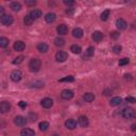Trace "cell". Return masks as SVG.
Wrapping results in <instances>:
<instances>
[{"mask_svg": "<svg viewBox=\"0 0 136 136\" xmlns=\"http://www.w3.org/2000/svg\"><path fill=\"white\" fill-rule=\"evenodd\" d=\"M122 117L124 119H128V120L134 119L136 117V112L132 107H127V108H124L122 111Z\"/></svg>", "mask_w": 136, "mask_h": 136, "instance_id": "6da1fadb", "label": "cell"}, {"mask_svg": "<svg viewBox=\"0 0 136 136\" xmlns=\"http://www.w3.org/2000/svg\"><path fill=\"white\" fill-rule=\"evenodd\" d=\"M40 65H42V63L38 59H32L29 63V68L32 72H37L40 69Z\"/></svg>", "mask_w": 136, "mask_h": 136, "instance_id": "7a4b0ae2", "label": "cell"}, {"mask_svg": "<svg viewBox=\"0 0 136 136\" xmlns=\"http://www.w3.org/2000/svg\"><path fill=\"white\" fill-rule=\"evenodd\" d=\"M0 21H1V24L4 25V26H11L13 24V16H11V15H8V14H4L1 18H0Z\"/></svg>", "mask_w": 136, "mask_h": 136, "instance_id": "3957f363", "label": "cell"}, {"mask_svg": "<svg viewBox=\"0 0 136 136\" xmlns=\"http://www.w3.org/2000/svg\"><path fill=\"white\" fill-rule=\"evenodd\" d=\"M67 58H68V54L65 51H58L56 54H55V60L58 62H60V63L65 62L67 60Z\"/></svg>", "mask_w": 136, "mask_h": 136, "instance_id": "277c9868", "label": "cell"}, {"mask_svg": "<svg viewBox=\"0 0 136 136\" xmlns=\"http://www.w3.org/2000/svg\"><path fill=\"white\" fill-rule=\"evenodd\" d=\"M22 78V73L20 70H14L11 73V80L13 82H19Z\"/></svg>", "mask_w": 136, "mask_h": 136, "instance_id": "5b68a950", "label": "cell"}, {"mask_svg": "<svg viewBox=\"0 0 136 136\" xmlns=\"http://www.w3.org/2000/svg\"><path fill=\"white\" fill-rule=\"evenodd\" d=\"M14 123L17 127H25L27 124V119L22 116H16L14 118Z\"/></svg>", "mask_w": 136, "mask_h": 136, "instance_id": "8992f818", "label": "cell"}, {"mask_svg": "<svg viewBox=\"0 0 136 136\" xmlns=\"http://www.w3.org/2000/svg\"><path fill=\"white\" fill-rule=\"evenodd\" d=\"M61 97L65 100H70L73 97V92L70 89H64L63 92L61 93Z\"/></svg>", "mask_w": 136, "mask_h": 136, "instance_id": "52a82bcc", "label": "cell"}, {"mask_svg": "<svg viewBox=\"0 0 136 136\" xmlns=\"http://www.w3.org/2000/svg\"><path fill=\"white\" fill-rule=\"evenodd\" d=\"M40 104L43 107L45 108H50L52 105H53V100L50 99V98H44L42 101H40Z\"/></svg>", "mask_w": 136, "mask_h": 136, "instance_id": "ba28073f", "label": "cell"}, {"mask_svg": "<svg viewBox=\"0 0 136 136\" xmlns=\"http://www.w3.org/2000/svg\"><path fill=\"white\" fill-rule=\"evenodd\" d=\"M29 15H30V17H31L33 20H35V19H38L39 17H42L43 13H42V11H40V10H38V9H34V10L31 11Z\"/></svg>", "mask_w": 136, "mask_h": 136, "instance_id": "9c48e42d", "label": "cell"}, {"mask_svg": "<svg viewBox=\"0 0 136 136\" xmlns=\"http://www.w3.org/2000/svg\"><path fill=\"white\" fill-rule=\"evenodd\" d=\"M65 127L69 130H74L77 128V121L74 119H67L65 121Z\"/></svg>", "mask_w": 136, "mask_h": 136, "instance_id": "30bf717a", "label": "cell"}, {"mask_svg": "<svg viewBox=\"0 0 136 136\" xmlns=\"http://www.w3.org/2000/svg\"><path fill=\"white\" fill-rule=\"evenodd\" d=\"M11 110V104L6 101H2L1 103H0V112L1 113H8L9 111Z\"/></svg>", "mask_w": 136, "mask_h": 136, "instance_id": "8fae6325", "label": "cell"}, {"mask_svg": "<svg viewBox=\"0 0 136 136\" xmlns=\"http://www.w3.org/2000/svg\"><path fill=\"white\" fill-rule=\"evenodd\" d=\"M56 31H58V33L60 35H66L68 33V27L66 25H60V26H58V28H56Z\"/></svg>", "mask_w": 136, "mask_h": 136, "instance_id": "7c38bea8", "label": "cell"}, {"mask_svg": "<svg viewBox=\"0 0 136 136\" xmlns=\"http://www.w3.org/2000/svg\"><path fill=\"white\" fill-rule=\"evenodd\" d=\"M26 48V45L24 42H21V40H17L15 44H14V50L15 51H22Z\"/></svg>", "mask_w": 136, "mask_h": 136, "instance_id": "4fadbf2b", "label": "cell"}, {"mask_svg": "<svg viewBox=\"0 0 136 136\" xmlns=\"http://www.w3.org/2000/svg\"><path fill=\"white\" fill-rule=\"evenodd\" d=\"M127 22H126V20H123V19H121V18H119V19H117L116 20V27L119 29V30H124L127 28Z\"/></svg>", "mask_w": 136, "mask_h": 136, "instance_id": "5bb4252c", "label": "cell"}, {"mask_svg": "<svg viewBox=\"0 0 136 136\" xmlns=\"http://www.w3.org/2000/svg\"><path fill=\"white\" fill-rule=\"evenodd\" d=\"M49 47H48V45L46 43H39L37 45V50L40 52V53H46L48 51Z\"/></svg>", "mask_w": 136, "mask_h": 136, "instance_id": "9a60e30c", "label": "cell"}, {"mask_svg": "<svg viewBox=\"0 0 136 136\" xmlns=\"http://www.w3.org/2000/svg\"><path fill=\"white\" fill-rule=\"evenodd\" d=\"M83 30L80 29V28H76L72 30V36L76 37V38H81L83 36Z\"/></svg>", "mask_w": 136, "mask_h": 136, "instance_id": "2e32d148", "label": "cell"}, {"mask_svg": "<svg viewBox=\"0 0 136 136\" xmlns=\"http://www.w3.org/2000/svg\"><path fill=\"white\" fill-rule=\"evenodd\" d=\"M92 37L95 42H100V40H102V38H103V34H102V32H100V31H95L93 33Z\"/></svg>", "mask_w": 136, "mask_h": 136, "instance_id": "e0dca14e", "label": "cell"}, {"mask_svg": "<svg viewBox=\"0 0 136 136\" xmlns=\"http://www.w3.org/2000/svg\"><path fill=\"white\" fill-rule=\"evenodd\" d=\"M79 123H80V126L83 127V128L87 127L88 123H89L88 118H87L86 116H80V117H79Z\"/></svg>", "mask_w": 136, "mask_h": 136, "instance_id": "ac0fdd59", "label": "cell"}, {"mask_svg": "<svg viewBox=\"0 0 136 136\" xmlns=\"http://www.w3.org/2000/svg\"><path fill=\"white\" fill-rule=\"evenodd\" d=\"M121 102H122V99H121L120 97H114V98L111 100L110 104H111L112 106H118V105L121 104Z\"/></svg>", "mask_w": 136, "mask_h": 136, "instance_id": "d6986e66", "label": "cell"}, {"mask_svg": "<svg viewBox=\"0 0 136 136\" xmlns=\"http://www.w3.org/2000/svg\"><path fill=\"white\" fill-rule=\"evenodd\" d=\"M56 18V15L54 13H48L46 16H45V20H46L48 24H51V22H53Z\"/></svg>", "mask_w": 136, "mask_h": 136, "instance_id": "ffe728a7", "label": "cell"}, {"mask_svg": "<svg viewBox=\"0 0 136 136\" xmlns=\"http://www.w3.org/2000/svg\"><path fill=\"white\" fill-rule=\"evenodd\" d=\"M20 134L22 135V136H33L34 134H35V132H34L33 130H31V129H24V130H21V132H20Z\"/></svg>", "mask_w": 136, "mask_h": 136, "instance_id": "44dd1931", "label": "cell"}, {"mask_svg": "<svg viewBox=\"0 0 136 136\" xmlns=\"http://www.w3.org/2000/svg\"><path fill=\"white\" fill-rule=\"evenodd\" d=\"M83 99H84L85 102H92V101H94V99H95V95L92 94V93H86V94L83 96Z\"/></svg>", "mask_w": 136, "mask_h": 136, "instance_id": "7402d4cb", "label": "cell"}, {"mask_svg": "<svg viewBox=\"0 0 136 136\" xmlns=\"http://www.w3.org/2000/svg\"><path fill=\"white\" fill-rule=\"evenodd\" d=\"M54 45L56 47H63L65 45V39L62 38V37H56L54 39Z\"/></svg>", "mask_w": 136, "mask_h": 136, "instance_id": "603a6c76", "label": "cell"}, {"mask_svg": "<svg viewBox=\"0 0 136 136\" xmlns=\"http://www.w3.org/2000/svg\"><path fill=\"white\" fill-rule=\"evenodd\" d=\"M10 8L12 9L14 12H18V11H20V9H21V4H20L19 2H17V1H15V2H12V3H11Z\"/></svg>", "mask_w": 136, "mask_h": 136, "instance_id": "cb8c5ba5", "label": "cell"}, {"mask_svg": "<svg viewBox=\"0 0 136 136\" xmlns=\"http://www.w3.org/2000/svg\"><path fill=\"white\" fill-rule=\"evenodd\" d=\"M110 14H111V11H110V10H105L104 12H102V13H101V15H100L101 20L106 21V20L108 19V17H110Z\"/></svg>", "mask_w": 136, "mask_h": 136, "instance_id": "d4e9b609", "label": "cell"}, {"mask_svg": "<svg viewBox=\"0 0 136 136\" xmlns=\"http://www.w3.org/2000/svg\"><path fill=\"white\" fill-rule=\"evenodd\" d=\"M38 128H39L40 131L45 132V131H47V130H48V128H49V123H48L47 121H42V122L38 124Z\"/></svg>", "mask_w": 136, "mask_h": 136, "instance_id": "484cf974", "label": "cell"}, {"mask_svg": "<svg viewBox=\"0 0 136 136\" xmlns=\"http://www.w3.org/2000/svg\"><path fill=\"white\" fill-rule=\"evenodd\" d=\"M70 51L74 54H79V53H81V47L80 46H78V45H72V46L70 47Z\"/></svg>", "mask_w": 136, "mask_h": 136, "instance_id": "4316f807", "label": "cell"}, {"mask_svg": "<svg viewBox=\"0 0 136 136\" xmlns=\"http://www.w3.org/2000/svg\"><path fill=\"white\" fill-rule=\"evenodd\" d=\"M95 53V49L94 47H88L86 52H85V56H87V58H90V56H93Z\"/></svg>", "mask_w": 136, "mask_h": 136, "instance_id": "83f0119b", "label": "cell"}, {"mask_svg": "<svg viewBox=\"0 0 136 136\" xmlns=\"http://www.w3.org/2000/svg\"><path fill=\"white\" fill-rule=\"evenodd\" d=\"M24 56H22V55H20V56H17V58H15L14 60H13V64L14 65H19V64H21L22 62H24Z\"/></svg>", "mask_w": 136, "mask_h": 136, "instance_id": "f1b7e54d", "label": "cell"}, {"mask_svg": "<svg viewBox=\"0 0 136 136\" xmlns=\"http://www.w3.org/2000/svg\"><path fill=\"white\" fill-rule=\"evenodd\" d=\"M8 45H9V39L8 38H5V37H1V38H0V47L5 48Z\"/></svg>", "mask_w": 136, "mask_h": 136, "instance_id": "f546056e", "label": "cell"}, {"mask_svg": "<svg viewBox=\"0 0 136 136\" xmlns=\"http://www.w3.org/2000/svg\"><path fill=\"white\" fill-rule=\"evenodd\" d=\"M74 81V78L72 76H68L66 78H63L60 80V82H73Z\"/></svg>", "mask_w": 136, "mask_h": 136, "instance_id": "4dcf8cb0", "label": "cell"}, {"mask_svg": "<svg viewBox=\"0 0 136 136\" xmlns=\"http://www.w3.org/2000/svg\"><path fill=\"white\" fill-rule=\"evenodd\" d=\"M24 22H25V25H26V26H31V25H32V22H33V19L30 17V15H28V16L25 17Z\"/></svg>", "mask_w": 136, "mask_h": 136, "instance_id": "1f68e13d", "label": "cell"}, {"mask_svg": "<svg viewBox=\"0 0 136 136\" xmlns=\"http://www.w3.org/2000/svg\"><path fill=\"white\" fill-rule=\"evenodd\" d=\"M121 50H122V47L120 46V45H116V46L113 47V51H114L116 54L120 53V52H121Z\"/></svg>", "mask_w": 136, "mask_h": 136, "instance_id": "d6a6232c", "label": "cell"}, {"mask_svg": "<svg viewBox=\"0 0 136 136\" xmlns=\"http://www.w3.org/2000/svg\"><path fill=\"white\" fill-rule=\"evenodd\" d=\"M129 59H127V58H123V59H121V60H119V66H124V65H128L129 64Z\"/></svg>", "mask_w": 136, "mask_h": 136, "instance_id": "836d02e7", "label": "cell"}, {"mask_svg": "<svg viewBox=\"0 0 136 136\" xmlns=\"http://www.w3.org/2000/svg\"><path fill=\"white\" fill-rule=\"evenodd\" d=\"M25 3L28 6H34L36 4V0H25Z\"/></svg>", "mask_w": 136, "mask_h": 136, "instance_id": "e575fe53", "label": "cell"}, {"mask_svg": "<svg viewBox=\"0 0 136 136\" xmlns=\"http://www.w3.org/2000/svg\"><path fill=\"white\" fill-rule=\"evenodd\" d=\"M28 119H30V121L33 122V121H35V120L37 119V115H36V114H33V113H30Z\"/></svg>", "mask_w": 136, "mask_h": 136, "instance_id": "d590c367", "label": "cell"}, {"mask_svg": "<svg viewBox=\"0 0 136 136\" xmlns=\"http://www.w3.org/2000/svg\"><path fill=\"white\" fill-rule=\"evenodd\" d=\"M64 4L67 6H72L74 4V0H64Z\"/></svg>", "mask_w": 136, "mask_h": 136, "instance_id": "8d00e7d4", "label": "cell"}, {"mask_svg": "<svg viewBox=\"0 0 136 136\" xmlns=\"http://www.w3.org/2000/svg\"><path fill=\"white\" fill-rule=\"evenodd\" d=\"M127 102H130V103H136V98L134 97H127Z\"/></svg>", "mask_w": 136, "mask_h": 136, "instance_id": "74e56055", "label": "cell"}, {"mask_svg": "<svg viewBox=\"0 0 136 136\" xmlns=\"http://www.w3.org/2000/svg\"><path fill=\"white\" fill-rule=\"evenodd\" d=\"M111 37L114 38V39L118 38V37H119V33H118V32H112V33H111Z\"/></svg>", "mask_w": 136, "mask_h": 136, "instance_id": "f35d334b", "label": "cell"}, {"mask_svg": "<svg viewBox=\"0 0 136 136\" xmlns=\"http://www.w3.org/2000/svg\"><path fill=\"white\" fill-rule=\"evenodd\" d=\"M18 105H19L21 108H26V107H27V103H26L25 101H20L19 103H18Z\"/></svg>", "mask_w": 136, "mask_h": 136, "instance_id": "ab89813d", "label": "cell"}, {"mask_svg": "<svg viewBox=\"0 0 136 136\" xmlns=\"http://www.w3.org/2000/svg\"><path fill=\"white\" fill-rule=\"evenodd\" d=\"M124 79L127 81H132V76L131 74H124Z\"/></svg>", "mask_w": 136, "mask_h": 136, "instance_id": "60d3db41", "label": "cell"}, {"mask_svg": "<svg viewBox=\"0 0 136 136\" xmlns=\"http://www.w3.org/2000/svg\"><path fill=\"white\" fill-rule=\"evenodd\" d=\"M3 15H4V8L1 6V8H0V17H2Z\"/></svg>", "mask_w": 136, "mask_h": 136, "instance_id": "b9f144b4", "label": "cell"}, {"mask_svg": "<svg viewBox=\"0 0 136 136\" xmlns=\"http://www.w3.org/2000/svg\"><path fill=\"white\" fill-rule=\"evenodd\" d=\"M131 130H132L133 132H136V122H135V123H133L132 126H131Z\"/></svg>", "mask_w": 136, "mask_h": 136, "instance_id": "7bdbcfd3", "label": "cell"}]
</instances>
